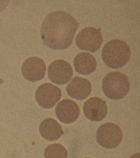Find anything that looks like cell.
I'll return each instance as SVG.
<instances>
[{"label":"cell","instance_id":"cell-11","mask_svg":"<svg viewBox=\"0 0 140 158\" xmlns=\"http://www.w3.org/2000/svg\"><path fill=\"white\" fill-rule=\"evenodd\" d=\"M92 91L91 83L88 79L81 77H74L67 87L69 96L76 100H82L86 98Z\"/></svg>","mask_w":140,"mask_h":158},{"label":"cell","instance_id":"cell-13","mask_svg":"<svg viewBox=\"0 0 140 158\" xmlns=\"http://www.w3.org/2000/svg\"><path fill=\"white\" fill-rule=\"evenodd\" d=\"M39 132L45 139L49 141L56 140L63 134V130L59 123L52 118L44 119L39 125Z\"/></svg>","mask_w":140,"mask_h":158},{"label":"cell","instance_id":"cell-2","mask_svg":"<svg viewBox=\"0 0 140 158\" xmlns=\"http://www.w3.org/2000/svg\"><path fill=\"white\" fill-rule=\"evenodd\" d=\"M101 57L105 65L112 69L125 66L131 57L130 48L126 42L114 39L107 42L102 49Z\"/></svg>","mask_w":140,"mask_h":158},{"label":"cell","instance_id":"cell-10","mask_svg":"<svg viewBox=\"0 0 140 158\" xmlns=\"http://www.w3.org/2000/svg\"><path fill=\"white\" fill-rule=\"evenodd\" d=\"M56 114L59 121L70 124L77 120L80 115V108L74 101L63 100L57 105Z\"/></svg>","mask_w":140,"mask_h":158},{"label":"cell","instance_id":"cell-6","mask_svg":"<svg viewBox=\"0 0 140 158\" xmlns=\"http://www.w3.org/2000/svg\"><path fill=\"white\" fill-rule=\"evenodd\" d=\"M73 75L71 64L67 61L59 59L50 64L48 68V77L53 83L63 85L68 82Z\"/></svg>","mask_w":140,"mask_h":158},{"label":"cell","instance_id":"cell-3","mask_svg":"<svg viewBox=\"0 0 140 158\" xmlns=\"http://www.w3.org/2000/svg\"><path fill=\"white\" fill-rule=\"evenodd\" d=\"M103 92L107 98L117 100L126 96L130 88L128 77L121 72H111L105 77L102 82Z\"/></svg>","mask_w":140,"mask_h":158},{"label":"cell","instance_id":"cell-5","mask_svg":"<svg viewBox=\"0 0 140 158\" xmlns=\"http://www.w3.org/2000/svg\"><path fill=\"white\" fill-rule=\"evenodd\" d=\"M103 36L100 30L88 27L82 29L76 37V44L79 49L90 52H96L101 48Z\"/></svg>","mask_w":140,"mask_h":158},{"label":"cell","instance_id":"cell-12","mask_svg":"<svg viewBox=\"0 0 140 158\" xmlns=\"http://www.w3.org/2000/svg\"><path fill=\"white\" fill-rule=\"evenodd\" d=\"M74 67L76 71L83 75L93 73L97 67L96 59L89 53H80L74 59Z\"/></svg>","mask_w":140,"mask_h":158},{"label":"cell","instance_id":"cell-16","mask_svg":"<svg viewBox=\"0 0 140 158\" xmlns=\"http://www.w3.org/2000/svg\"><path fill=\"white\" fill-rule=\"evenodd\" d=\"M85 158H89V157H85Z\"/></svg>","mask_w":140,"mask_h":158},{"label":"cell","instance_id":"cell-7","mask_svg":"<svg viewBox=\"0 0 140 158\" xmlns=\"http://www.w3.org/2000/svg\"><path fill=\"white\" fill-rule=\"evenodd\" d=\"M62 92L56 86L46 83L39 86L36 92V100L38 104L45 109H50L59 102Z\"/></svg>","mask_w":140,"mask_h":158},{"label":"cell","instance_id":"cell-15","mask_svg":"<svg viewBox=\"0 0 140 158\" xmlns=\"http://www.w3.org/2000/svg\"><path fill=\"white\" fill-rule=\"evenodd\" d=\"M130 158H140V154L139 153H137L136 154H134L132 155Z\"/></svg>","mask_w":140,"mask_h":158},{"label":"cell","instance_id":"cell-14","mask_svg":"<svg viewBox=\"0 0 140 158\" xmlns=\"http://www.w3.org/2000/svg\"><path fill=\"white\" fill-rule=\"evenodd\" d=\"M45 158H67L68 152L65 148L59 144L49 145L45 150Z\"/></svg>","mask_w":140,"mask_h":158},{"label":"cell","instance_id":"cell-8","mask_svg":"<svg viewBox=\"0 0 140 158\" xmlns=\"http://www.w3.org/2000/svg\"><path fill=\"white\" fill-rule=\"evenodd\" d=\"M46 65L42 59L32 57L27 59L22 66V74L31 82L41 81L46 75Z\"/></svg>","mask_w":140,"mask_h":158},{"label":"cell","instance_id":"cell-4","mask_svg":"<svg viewBox=\"0 0 140 158\" xmlns=\"http://www.w3.org/2000/svg\"><path fill=\"white\" fill-rule=\"evenodd\" d=\"M123 133L118 125L111 123H104L99 127L96 139L99 145L107 149L117 147L122 140Z\"/></svg>","mask_w":140,"mask_h":158},{"label":"cell","instance_id":"cell-1","mask_svg":"<svg viewBox=\"0 0 140 158\" xmlns=\"http://www.w3.org/2000/svg\"><path fill=\"white\" fill-rule=\"evenodd\" d=\"M78 23L71 15L61 11L47 15L41 27L43 44L54 50L64 49L72 44Z\"/></svg>","mask_w":140,"mask_h":158},{"label":"cell","instance_id":"cell-9","mask_svg":"<svg viewBox=\"0 0 140 158\" xmlns=\"http://www.w3.org/2000/svg\"><path fill=\"white\" fill-rule=\"evenodd\" d=\"M108 108L106 102L102 99L93 97L88 99L84 103V113L88 119L94 122H99L105 118Z\"/></svg>","mask_w":140,"mask_h":158}]
</instances>
